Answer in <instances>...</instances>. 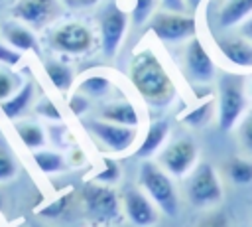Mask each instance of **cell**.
<instances>
[{
    "label": "cell",
    "instance_id": "obj_11",
    "mask_svg": "<svg viewBox=\"0 0 252 227\" xmlns=\"http://www.w3.org/2000/svg\"><path fill=\"white\" fill-rule=\"evenodd\" d=\"M183 71L185 77L195 85H209L217 77V67L201 39L195 36L185 43L183 49Z\"/></svg>",
    "mask_w": 252,
    "mask_h": 227
},
{
    "label": "cell",
    "instance_id": "obj_12",
    "mask_svg": "<svg viewBox=\"0 0 252 227\" xmlns=\"http://www.w3.org/2000/svg\"><path fill=\"white\" fill-rule=\"evenodd\" d=\"M197 162V146L189 136L169 142L159 152V166L173 178L187 176Z\"/></svg>",
    "mask_w": 252,
    "mask_h": 227
},
{
    "label": "cell",
    "instance_id": "obj_43",
    "mask_svg": "<svg viewBox=\"0 0 252 227\" xmlns=\"http://www.w3.org/2000/svg\"><path fill=\"white\" fill-rule=\"evenodd\" d=\"M2 2H8V0H0V4H2Z\"/></svg>",
    "mask_w": 252,
    "mask_h": 227
},
{
    "label": "cell",
    "instance_id": "obj_27",
    "mask_svg": "<svg viewBox=\"0 0 252 227\" xmlns=\"http://www.w3.org/2000/svg\"><path fill=\"white\" fill-rule=\"evenodd\" d=\"M26 81L20 77V73L14 71V67L0 65V103L10 99Z\"/></svg>",
    "mask_w": 252,
    "mask_h": 227
},
{
    "label": "cell",
    "instance_id": "obj_23",
    "mask_svg": "<svg viewBox=\"0 0 252 227\" xmlns=\"http://www.w3.org/2000/svg\"><path fill=\"white\" fill-rule=\"evenodd\" d=\"M215 99L213 97H209L207 101L203 99L197 107H193V109H189V111H185L183 114H181V122L185 124V126H189V128H203V126H207L211 120H213V114H215Z\"/></svg>",
    "mask_w": 252,
    "mask_h": 227
},
{
    "label": "cell",
    "instance_id": "obj_25",
    "mask_svg": "<svg viewBox=\"0 0 252 227\" xmlns=\"http://www.w3.org/2000/svg\"><path fill=\"white\" fill-rule=\"evenodd\" d=\"M18 174V158L12 146L0 136V184L14 180Z\"/></svg>",
    "mask_w": 252,
    "mask_h": 227
},
{
    "label": "cell",
    "instance_id": "obj_42",
    "mask_svg": "<svg viewBox=\"0 0 252 227\" xmlns=\"http://www.w3.org/2000/svg\"><path fill=\"white\" fill-rule=\"evenodd\" d=\"M14 227H24V225H14Z\"/></svg>",
    "mask_w": 252,
    "mask_h": 227
},
{
    "label": "cell",
    "instance_id": "obj_30",
    "mask_svg": "<svg viewBox=\"0 0 252 227\" xmlns=\"http://www.w3.org/2000/svg\"><path fill=\"white\" fill-rule=\"evenodd\" d=\"M154 8H156V0H134V4H132V12H130L132 24H134V26H142V24H146V22L152 18Z\"/></svg>",
    "mask_w": 252,
    "mask_h": 227
},
{
    "label": "cell",
    "instance_id": "obj_1",
    "mask_svg": "<svg viewBox=\"0 0 252 227\" xmlns=\"http://www.w3.org/2000/svg\"><path fill=\"white\" fill-rule=\"evenodd\" d=\"M128 77L142 101L152 109H165L177 95V87L163 61L152 47L138 49L128 65Z\"/></svg>",
    "mask_w": 252,
    "mask_h": 227
},
{
    "label": "cell",
    "instance_id": "obj_16",
    "mask_svg": "<svg viewBox=\"0 0 252 227\" xmlns=\"http://www.w3.org/2000/svg\"><path fill=\"white\" fill-rule=\"evenodd\" d=\"M0 39L18 49L20 53H39V39L35 36V30L14 18L0 22Z\"/></svg>",
    "mask_w": 252,
    "mask_h": 227
},
{
    "label": "cell",
    "instance_id": "obj_7",
    "mask_svg": "<svg viewBox=\"0 0 252 227\" xmlns=\"http://www.w3.org/2000/svg\"><path fill=\"white\" fill-rule=\"evenodd\" d=\"M130 16L118 6L116 0L106 2L98 10V43L106 57H114L122 45L128 30Z\"/></svg>",
    "mask_w": 252,
    "mask_h": 227
},
{
    "label": "cell",
    "instance_id": "obj_35",
    "mask_svg": "<svg viewBox=\"0 0 252 227\" xmlns=\"http://www.w3.org/2000/svg\"><path fill=\"white\" fill-rule=\"evenodd\" d=\"M69 109H71V113H73L75 116H83V114L89 111V97L77 91V93L71 95V99H69Z\"/></svg>",
    "mask_w": 252,
    "mask_h": 227
},
{
    "label": "cell",
    "instance_id": "obj_38",
    "mask_svg": "<svg viewBox=\"0 0 252 227\" xmlns=\"http://www.w3.org/2000/svg\"><path fill=\"white\" fill-rule=\"evenodd\" d=\"M236 32L242 36V38H246V39H250L252 41V16H248L238 28H236Z\"/></svg>",
    "mask_w": 252,
    "mask_h": 227
},
{
    "label": "cell",
    "instance_id": "obj_37",
    "mask_svg": "<svg viewBox=\"0 0 252 227\" xmlns=\"http://www.w3.org/2000/svg\"><path fill=\"white\" fill-rule=\"evenodd\" d=\"M161 2V6H163V10H169V12H185L187 10V4H185V0H159Z\"/></svg>",
    "mask_w": 252,
    "mask_h": 227
},
{
    "label": "cell",
    "instance_id": "obj_22",
    "mask_svg": "<svg viewBox=\"0 0 252 227\" xmlns=\"http://www.w3.org/2000/svg\"><path fill=\"white\" fill-rule=\"evenodd\" d=\"M32 160L39 168V172L53 176L69 170V160L59 152V150H49V148H39L32 150Z\"/></svg>",
    "mask_w": 252,
    "mask_h": 227
},
{
    "label": "cell",
    "instance_id": "obj_15",
    "mask_svg": "<svg viewBox=\"0 0 252 227\" xmlns=\"http://www.w3.org/2000/svg\"><path fill=\"white\" fill-rule=\"evenodd\" d=\"M215 45L222 57L240 69H252V41L242 38L238 32H226L215 36Z\"/></svg>",
    "mask_w": 252,
    "mask_h": 227
},
{
    "label": "cell",
    "instance_id": "obj_18",
    "mask_svg": "<svg viewBox=\"0 0 252 227\" xmlns=\"http://www.w3.org/2000/svg\"><path fill=\"white\" fill-rule=\"evenodd\" d=\"M98 114L102 120L122 124V126H132V128H136L140 122L138 111L130 101H110L98 109Z\"/></svg>",
    "mask_w": 252,
    "mask_h": 227
},
{
    "label": "cell",
    "instance_id": "obj_8",
    "mask_svg": "<svg viewBox=\"0 0 252 227\" xmlns=\"http://www.w3.org/2000/svg\"><path fill=\"white\" fill-rule=\"evenodd\" d=\"M61 0H12L10 18L30 26L32 30H47L63 14Z\"/></svg>",
    "mask_w": 252,
    "mask_h": 227
},
{
    "label": "cell",
    "instance_id": "obj_41",
    "mask_svg": "<svg viewBox=\"0 0 252 227\" xmlns=\"http://www.w3.org/2000/svg\"><path fill=\"white\" fill-rule=\"evenodd\" d=\"M250 95H252V83H250Z\"/></svg>",
    "mask_w": 252,
    "mask_h": 227
},
{
    "label": "cell",
    "instance_id": "obj_31",
    "mask_svg": "<svg viewBox=\"0 0 252 227\" xmlns=\"http://www.w3.org/2000/svg\"><path fill=\"white\" fill-rule=\"evenodd\" d=\"M195 227H232V225H230V219L224 211L213 209V211H207L205 215H201L197 219Z\"/></svg>",
    "mask_w": 252,
    "mask_h": 227
},
{
    "label": "cell",
    "instance_id": "obj_34",
    "mask_svg": "<svg viewBox=\"0 0 252 227\" xmlns=\"http://www.w3.org/2000/svg\"><path fill=\"white\" fill-rule=\"evenodd\" d=\"M238 138H240V144L244 146V150L252 152V111L240 120V126H238Z\"/></svg>",
    "mask_w": 252,
    "mask_h": 227
},
{
    "label": "cell",
    "instance_id": "obj_20",
    "mask_svg": "<svg viewBox=\"0 0 252 227\" xmlns=\"http://www.w3.org/2000/svg\"><path fill=\"white\" fill-rule=\"evenodd\" d=\"M14 130L18 134L20 142L30 150H39V148H45V144H47V134H45L43 126L35 120H28V118L16 120Z\"/></svg>",
    "mask_w": 252,
    "mask_h": 227
},
{
    "label": "cell",
    "instance_id": "obj_32",
    "mask_svg": "<svg viewBox=\"0 0 252 227\" xmlns=\"http://www.w3.org/2000/svg\"><path fill=\"white\" fill-rule=\"evenodd\" d=\"M69 199H71L69 193L59 195L55 201H51V203H47L45 207H41V209H39V215H41V217H47V219H55V217L63 215V211H65L67 205H69Z\"/></svg>",
    "mask_w": 252,
    "mask_h": 227
},
{
    "label": "cell",
    "instance_id": "obj_36",
    "mask_svg": "<svg viewBox=\"0 0 252 227\" xmlns=\"http://www.w3.org/2000/svg\"><path fill=\"white\" fill-rule=\"evenodd\" d=\"M100 0H61V4L67 8V10H73V12H85V10H91L98 4Z\"/></svg>",
    "mask_w": 252,
    "mask_h": 227
},
{
    "label": "cell",
    "instance_id": "obj_9",
    "mask_svg": "<svg viewBox=\"0 0 252 227\" xmlns=\"http://www.w3.org/2000/svg\"><path fill=\"white\" fill-rule=\"evenodd\" d=\"M150 32L163 43H181L189 41L197 34V24L193 16H187L185 12H154L150 18Z\"/></svg>",
    "mask_w": 252,
    "mask_h": 227
},
{
    "label": "cell",
    "instance_id": "obj_19",
    "mask_svg": "<svg viewBox=\"0 0 252 227\" xmlns=\"http://www.w3.org/2000/svg\"><path fill=\"white\" fill-rule=\"evenodd\" d=\"M33 95H35V87L32 81H26L10 99L0 103V113L10 118V120H18L32 105H33Z\"/></svg>",
    "mask_w": 252,
    "mask_h": 227
},
{
    "label": "cell",
    "instance_id": "obj_5",
    "mask_svg": "<svg viewBox=\"0 0 252 227\" xmlns=\"http://www.w3.org/2000/svg\"><path fill=\"white\" fill-rule=\"evenodd\" d=\"M87 217L94 225H114L120 221V199L110 186L91 182L81 193Z\"/></svg>",
    "mask_w": 252,
    "mask_h": 227
},
{
    "label": "cell",
    "instance_id": "obj_2",
    "mask_svg": "<svg viewBox=\"0 0 252 227\" xmlns=\"http://www.w3.org/2000/svg\"><path fill=\"white\" fill-rule=\"evenodd\" d=\"M47 45L59 55H87L94 43V32L81 20H57L47 28Z\"/></svg>",
    "mask_w": 252,
    "mask_h": 227
},
{
    "label": "cell",
    "instance_id": "obj_39",
    "mask_svg": "<svg viewBox=\"0 0 252 227\" xmlns=\"http://www.w3.org/2000/svg\"><path fill=\"white\" fill-rule=\"evenodd\" d=\"M185 4H187V8H191V10H197V8L203 4V0H185Z\"/></svg>",
    "mask_w": 252,
    "mask_h": 227
},
{
    "label": "cell",
    "instance_id": "obj_6",
    "mask_svg": "<svg viewBox=\"0 0 252 227\" xmlns=\"http://www.w3.org/2000/svg\"><path fill=\"white\" fill-rule=\"evenodd\" d=\"M185 191L191 205L201 209H209L222 199V186L211 162H201L189 172Z\"/></svg>",
    "mask_w": 252,
    "mask_h": 227
},
{
    "label": "cell",
    "instance_id": "obj_40",
    "mask_svg": "<svg viewBox=\"0 0 252 227\" xmlns=\"http://www.w3.org/2000/svg\"><path fill=\"white\" fill-rule=\"evenodd\" d=\"M96 227H112V225H96Z\"/></svg>",
    "mask_w": 252,
    "mask_h": 227
},
{
    "label": "cell",
    "instance_id": "obj_17",
    "mask_svg": "<svg viewBox=\"0 0 252 227\" xmlns=\"http://www.w3.org/2000/svg\"><path fill=\"white\" fill-rule=\"evenodd\" d=\"M167 134H169V122L167 120H154L148 126L146 136H144L142 144L136 148L134 156L142 158V160H150L154 154H158L161 150V146L165 144Z\"/></svg>",
    "mask_w": 252,
    "mask_h": 227
},
{
    "label": "cell",
    "instance_id": "obj_14",
    "mask_svg": "<svg viewBox=\"0 0 252 227\" xmlns=\"http://www.w3.org/2000/svg\"><path fill=\"white\" fill-rule=\"evenodd\" d=\"M122 207L124 213L128 217L130 223H134L136 227H152L158 223V207L156 203L144 193V189L138 188H126L124 195H122Z\"/></svg>",
    "mask_w": 252,
    "mask_h": 227
},
{
    "label": "cell",
    "instance_id": "obj_26",
    "mask_svg": "<svg viewBox=\"0 0 252 227\" xmlns=\"http://www.w3.org/2000/svg\"><path fill=\"white\" fill-rule=\"evenodd\" d=\"M226 174L232 184L236 186H248L252 182V162L244 158H232L226 164Z\"/></svg>",
    "mask_w": 252,
    "mask_h": 227
},
{
    "label": "cell",
    "instance_id": "obj_3",
    "mask_svg": "<svg viewBox=\"0 0 252 227\" xmlns=\"http://www.w3.org/2000/svg\"><path fill=\"white\" fill-rule=\"evenodd\" d=\"M138 182L144 189V193L156 203V207L167 215V217H177L179 213V197L175 184L171 176L156 162L144 160L138 172Z\"/></svg>",
    "mask_w": 252,
    "mask_h": 227
},
{
    "label": "cell",
    "instance_id": "obj_33",
    "mask_svg": "<svg viewBox=\"0 0 252 227\" xmlns=\"http://www.w3.org/2000/svg\"><path fill=\"white\" fill-rule=\"evenodd\" d=\"M22 55L18 49H14L12 45H8L6 41L0 39V65H6V67H16L22 63Z\"/></svg>",
    "mask_w": 252,
    "mask_h": 227
},
{
    "label": "cell",
    "instance_id": "obj_24",
    "mask_svg": "<svg viewBox=\"0 0 252 227\" xmlns=\"http://www.w3.org/2000/svg\"><path fill=\"white\" fill-rule=\"evenodd\" d=\"M110 89H112V83H110L108 77H104V75H89L79 83L77 91L87 95L89 99H102V97L110 95Z\"/></svg>",
    "mask_w": 252,
    "mask_h": 227
},
{
    "label": "cell",
    "instance_id": "obj_28",
    "mask_svg": "<svg viewBox=\"0 0 252 227\" xmlns=\"http://www.w3.org/2000/svg\"><path fill=\"white\" fill-rule=\"evenodd\" d=\"M120 180V166L116 160L112 158H102V168L93 176V182L96 184H104V186H112Z\"/></svg>",
    "mask_w": 252,
    "mask_h": 227
},
{
    "label": "cell",
    "instance_id": "obj_29",
    "mask_svg": "<svg viewBox=\"0 0 252 227\" xmlns=\"http://www.w3.org/2000/svg\"><path fill=\"white\" fill-rule=\"evenodd\" d=\"M33 113L39 118H45V120H53V122H61L63 120L61 111L57 109V105L47 95H43L41 99H37V103L33 105Z\"/></svg>",
    "mask_w": 252,
    "mask_h": 227
},
{
    "label": "cell",
    "instance_id": "obj_13",
    "mask_svg": "<svg viewBox=\"0 0 252 227\" xmlns=\"http://www.w3.org/2000/svg\"><path fill=\"white\" fill-rule=\"evenodd\" d=\"M85 128L100 144H104L112 152H126V150H130L134 140H136V128L114 124V122H108V120H102V118L85 120Z\"/></svg>",
    "mask_w": 252,
    "mask_h": 227
},
{
    "label": "cell",
    "instance_id": "obj_4",
    "mask_svg": "<svg viewBox=\"0 0 252 227\" xmlns=\"http://www.w3.org/2000/svg\"><path fill=\"white\" fill-rule=\"evenodd\" d=\"M246 107V87L244 75L240 73H220L217 83V111L219 128L228 132L236 126Z\"/></svg>",
    "mask_w": 252,
    "mask_h": 227
},
{
    "label": "cell",
    "instance_id": "obj_10",
    "mask_svg": "<svg viewBox=\"0 0 252 227\" xmlns=\"http://www.w3.org/2000/svg\"><path fill=\"white\" fill-rule=\"evenodd\" d=\"M248 16H252V0H209L205 10L213 36L236 30Z\"/></svg>",
    "mask_w": 252,
    "mask_h": 227
},
{
    "label": "cell",
    "instance_id": "obj_21",
    "mask_svg": "<svg viewBox=\"0 0 252 227\" xmlns=\"http://www.w3.org/2000/svg\"><path fill=\"white\" fill-rule=\"evenodd\" d=\"M43 71H45L49 83L59 93H67L73 87L75 73H73V69H71L69 63H65L61 59H45L43 61Z\"/></svg>",
    "mask_w": 252,
    "mask_h": 227
}]
</instances>
